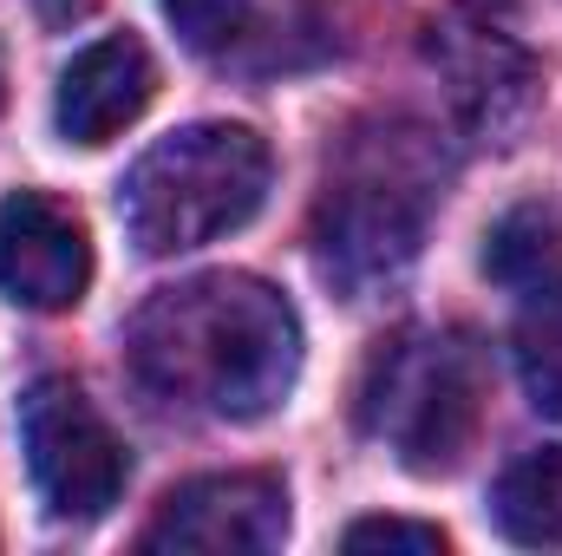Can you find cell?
<instances>
[{
  "label": "cell",
  "mask_w": 562,
  "mask_h": 556,
  "mask_svg": "<svg viewBox=\"0 0 562 556\" xmlns=\"http://www.w3.org/2000/svg\"><path fill=\"white\" fill-rule=\"evenodd\" d=\"M86 288H92L86 223L46 190L0 197V294L33 314H66L86 301Z\"/></svg>",
  "instance_id": "cell-7"
},
{
  "label": "cell",
  "mask_w": 562,
  "mask_h": 556,
  "mask_svg": "<svg viewBox=\"0 0 562 556\" xmlns=\"http://www.w3.org/2000/svg\"><path fill=\"white\" fill-rule=\"evenodd\" d=\"M26 7H33V13H40L46 26H72V20H86V13H92L99 0H26Z\"/></svg>",
  "instance_id": "cell-14"
},
{
  "label": "cell",
  "mask_w": 562,
  "mask_h": 556,
  "mask_svg": "<svg viewBox=\"0 0 562 556\" xmlns=\"http://www.w3.org/2000/svg\"><path fill=\"white\" fill-rule=\"evenodd\" d=\"M477 413H484V367L464 334L406 327L373 347L360 380V425L406 471H451L477 438Z\"/></svg>",
  "instance_id": "cell-3"
},
{
  "label": "cell",
  "mask_w": 562,
  "mask_h": 556,
  "mask_svg": "<svg viewBox=\"0 0 562 556\" xmlns=\"http://www.w3.org/2000/svg\"><path fill=\"white\" fill-rule=\"evenodd\" d=\"M125 360L150 400L249 425L294 393L301 314L262 276H190L157 288L125 321Z\"/></svg>",
  "instance_id": "cell-1"
},
{
  "label": "cell",
  "mask_w": 562,
  "mask_h": 556,
  "mask_svg": "<svg viewBox=\"0 0 562 556\" xmlns=\"http://www.w3.org/2000/svg\"><path fill=\"white\" fill-rule=\"evenodd\" d=\"M288 537V485L269 471H210L150 511L138 531L144 551H203V556H262Z\"/></svg>",
  "instance_id": "cell-6"
},
{
  "label": "cell",
  "mask_w": 562,
  "mask_h": 556,
  "mask_svg": "<svg viewBox=\"0 0 562 556\" xmlns=\"http://www.w3.org/2000/svg\"><path fill=\"white\" fill-rule=\"evenodd\" d=\"M491 518L524 551H562V452L557 445L524 452L491 485Z\"/></svg>",
  "instance_id": "cell-9"
},
{
  "label": "cell",
  "mask_w": 562,
  "mask_h": 556,
  "mask_svg": "<svg viewBox=\"0 0 562 556\" xmlns=\"http://www.w3.org/2000/svg\"><path fill=\"white\" fill-rule=\"evenodd\" d=\"M510 360L543 419H562V276L530 288L517 327H510Z\"/></svg>",
  "instance_id": "cell-11"
},
{
  "label": "cell",
  "mask_w": 562,
  "mask_h": 556,
  "mask_svg": "<svg viewBox=\"0 0 562 556\" xmlns=\"http://www.w3.org/2000/svg\"><path fill=\"white\" fill-rule=\"evenodd\" d=\"M20 445H26L33 491H40V504L59 524H99L125 498V478H132L125 438L105 425V413L86 400L79 380L46 374V380L26 387V400H20Z\"/></svg>",
  "instance_id": "cell-5"
},
{
  "label": "cell",
  "mask_w": 562,
  "mask_h": 556,
  "mask_svg": "<svg viewBox=\"0 0 562 556\" xmlns=\"http://www.w3.org/2000/svg\"><path fill=\"white\" fill-rule=\"evenodd\" d=\"M347 551H413V556H438L451 537L438 531V524H413V518H360V524H347V537H340Z\"/></svg>",
  "instance_id": "cell-13"
},
{
  "label": "cell",
  "mask_w": 562,
  "mask_h": 556,
  "mask_svg": "<svg viewBox=\"0 0 562 556\" xmlns=\"http://www.w3.org/2000/svg\"><path fill=\"white\" fill-rule=\"evenodd\" d=\"M484 276L517 288V294L557 281L562 276V216L543 210V203H517L510 216H497L491 236H484Z\"/></svg>",
  "instance_id": "cell-10"
},
{
  "label": "cell",
  "mask_w": 562,
  "mask_h": 556,
  "mask_svg": "<svg viewBox=\"0 0 562 556\" xmlns=\"http://www.w3.org/2000/svg\"><path fill=\"white\" fill-rule=\"evenodd\" d=\"M413 144H373L360 151L334 184H327V203H321V269L367 294L380 281H393L413 256H419L425 236V203H431V177L406 170Z\"/></svg>",
  "instance_id": "cell-4"
},
{
  "label": "cell",
  "mask_w": 562,
  "mask_h": 556,
  "mask_svg": "<svg viewBox=\"0 0 562 556\" xmlns=\"http://www.w3.org/2000/svg\"><path fill=\"white\" fill-rule=\"evenodd\" d=\"M157 99V59L138 33H105L72 53L59 73L53 125L66 144H112L125 125H138L144 105Z\"/></svg>",
  "instance_id": "cell-8"
},
{
  "label": "cell",
  "mask_w": 562,
  "mask_h": 556,
  "mask_svg": "<svg viewBox=\"0 0 562 556\" xmlns=\"http://www.w3.org/2000/svg\"><path fill=\"white\" fill-rule=\"evenodd\" d=\"M276 184L269 138L229 119L157 138L119 184V216L144 256H183L243 230Z\"/></svg>",
  "instance_id": "cell-2"
},
{
  "label": "cell",
  "mask_w": 562,
  "mask_h": 556,
  "mask_svg": "<svg viewBox=\"0 0 562 556\" xmlns=\"http://www.w3.org/2000/svg\"><path fill=\"white\" fill-rule=\"evenodd\" d=\"M157 7L190 53H223L249 26V0H157Z\"/></svg>",
  "instance_id": "cell-12"
}]
</instances>
